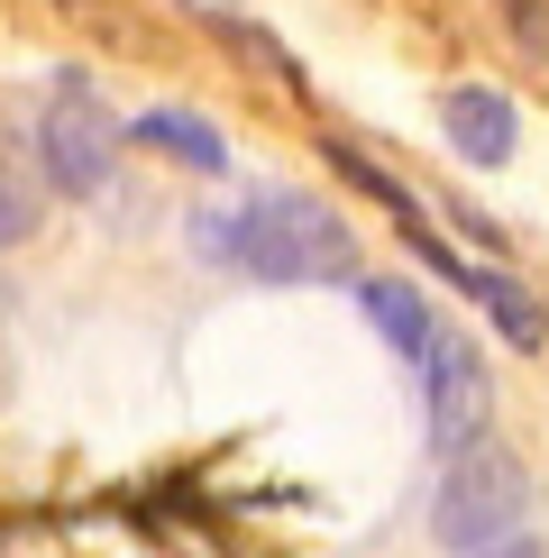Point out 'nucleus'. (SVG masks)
<instances>
[{
	"label": "nucleus",
	"mask_w": 549,
	"mask_h": 558,
	"mask_svg": "<svg viewBox=\"0 0 549 558\" xmlns=\"http://www.w3.org/2000/svg\"><path fill=\"white\" fill-rule=\"evenodd\" d=\"M229 266H247L257 284H349L357 229L312 193H257L247 211H229Z\"/></svg>",
	"instance_id": "1"
},
{
	"label": "nucleus",
	"mask_w": 549,
	"mask_h": 558,
	"mask_svg": "<svg viewBox=\"0 0 549 558\" xmlns=\"http://www.w3.org/2000/svg\"><path fill=\"white\" fill-rule=\"evenodd\" d=\"M532 504H540L532 468H522L503 439H476V449H467V458H449V476H440V513H430V541L457 549V558H476V549L513 541V531L532 522Z\"/></svg>",
	"instance_id": "2"
},
{
	"label": "nucleus",
	"mask_w": 549,
	"mask_h": 558,
	"mask_svg": "<svg viewBox=\"0 0 549 558\" xmlns=\"http://www.w3.org/2000/svg\"><path fill=\"white\" fill-rule=\"evenodd\" d=\"M120 147H129V129L110 120V101L91 83H56L46 92V110H37V174H46V193L91 202L110 183V166H120Z\"/></svg>",
	"instance_id": "3"
},
{
	"label": "nucleus",
	"mask_w": 549,
	"mask_h": 558,
	"mask_svg": "<svg viewBox=\"0 0 549 558\" xmlns=\"http://www.w3.org/2000/svg\"><path fill=\"white\" fill-rule=\"evenodd\" d=\"M422 393H430V449L440 458H467L476 439L495 430V393H486V366L457 330H430V357H422Z\"/></svg>",
	"instance_id": "4"
},
{
	"label": "nucleus",
	"mask_w": 549,
	"mask_h": 558,
	"mask_svg": "<svg viewBox=\"0 0 549 558\" xmlns=\"http://www.w3.org/2000/svg\"><path fill=\"white\" fill-rule=\"evenodd\" d=\"M440 129H449V147L467 156V166H503V156H513V101H503L495 83H449L440 92Z\"/></svg>",
	"instance_id": "5"
},
{
	"label": "nucleus",
	"mask_w": 549,
	"mask_h": 558,
	"mask_svg": "<svg viewBox=\"0 0 549 558\" xmlns=\"http://www.w3.org/2000/svg\"><path fill=\"white\" fill-rule=\"evenodd\" d=\"M357 302H366V320H376L412 366L430 357V330H440V320L422 312V293H412V284H394V275H357Z\"/></svg>",
	"instance_id": "6"
},
{
	"label": "nucleus",
	"mask_w": 549,
	"mask_h": 558,
	"mask_svg": "<svg viewBox=\"0 0 549 558\" xmlns=\"http://www.w3.org/2000/svg\"><path fill=\"white\" fill-rule=\"evenodd\" d=\"M37 220H46V174H37V156L0 129V247L37 239Z\"/></svg>",
	"instance_id": "7"
},
{
	"label": "nucleus",
	"mask_w": 549,
	"mask_h": 558,
	"mask_svg": "<svg viewBox=\"0 0 549 558\" xmlns=\"http://www.w3.org/2000/svg\"><path fill=\"white\" fill-rule=\"evenodd\" d=\"M467 293L495 312V330L513 339L522 357H532V348H549V312L532 302V284H513V275H495V266H467Z\"/></svg>",
	"instance_id": "8"
},
{
	"label": "nucleus",
	"mask_w": 549,
	"mask_h": 558,
	"mask_svg": "<svg viewBox=\"0 0 549 558\" xmlns=\"http://www.w3.org/2000/svg\"><path fill=\"white\" fill-rule=\"evenodd\" d=\"M129 137H137V147H166V156H183L193 174H220V166H229L220 129H211V120H193V110H147V120H129Z\"/></svg>",
	"instance_id": "9"
},
{
	"label": "nucleus",
	"mask_w": 549,
	"mask_h": 558,
	"mask_svg": "<svg viewBox=\"0 0 549 558\" xmlns=\"http://www.w3.org/2000/svg\"><path fill=\"white\" fill-rule=\"evenodd\" d=\"M211 37H220V46H229V56H239L257 83H274V92H293V101H303V64H293L284 46H274V37L257 28V19H239V10H211Z\"/></svg>",
	"instance_id": "10"
},
{
	"label": "nucleus",
	"mask_w": 549,
	"mask_h": 558,
	"mask_svg": "<svg viewBox=\"0 0 549 558\" xmlns=\"http://www.w3.org/2000/svg\"><path fill=\"white\" fill-rule=\"evenodd\" d=\"M503 10H513V37L532 46V56H540V74H549V0H503Z\"/></svg>",
	"instance_id": "11"
},
{
	"label": "nucleus",
	"mask_w": 549,
	"mask_h": 558,
	"mask_svg": "<svg viewBox=\"0 0 549 558\" xmlns=\"http://www.w3.org/2000/svg\"><path fill=\"white\" fill-rule=\"evenodd\" d=\"M476 558H549V541H532V531H513V541H495V549H476Z\"/></svg>",
	"instance_id": "12"
}]
</instances>
